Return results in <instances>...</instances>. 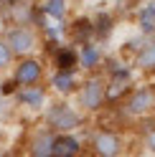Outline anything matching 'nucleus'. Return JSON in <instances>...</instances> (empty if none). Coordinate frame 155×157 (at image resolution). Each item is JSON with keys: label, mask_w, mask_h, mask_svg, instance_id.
Wrapping results in <instances>:
<instances>
[{"label": "nucleus", "mask_w": 155, "mask_h": 157, "mask_svg": "<svg viewBox=\"0 0 155 157\" xmlns=\"http://www.w3.org/2000/svg\"><path fill=\"white\" fill-rule=\"evenodd\" d=\"M140 28L142 33H155V0L145 3V8L140 10Z\"/></svg>", "instance_id": "obj_10"}, {"label": "nucleus", "mask_w": 155, "mask_h": 157, "mask_svg": "<svg viewBox=\"0 0 155 157\" xmlns=\"http://www.w3.org/2000/svg\"><path fill=\"white\" fill-rule=\"evenodd\" d=\"M74 63H76V53H74V51L66 48V51L59 53V68H61V71H71Z\"/></svg>", "instance_id": "obj_15"}, {"label": "nucleus", "mask_w": 155, "mask_h": 157, "mask_svg": "<svg viewBox=\"0 0 155 157\" xmlns=\"http://www.w3.org/2000/svg\"><path fill=\"white\" fill-rule=\"evenodd\" d=\"M41 74H43L41 63L33 61V58H26V61H21V66L15 68V84H21V86H33V84H38Z\"/></svg>", "instance_id": "obj_7"}, {"label": "nucleus", "mask_w": 155, "mask_h": 157, "mask_svg": "<svg viewBox=\"0 0 155 157\" xmlns=\"http://www.w3.org/2000/svg\"><path fill=\"white\" fill-rule=\"evenodd\" d=\"M153 109H155V89H150V86H142V89L132 91L127 104H125V112L130 117H145Z\"/></svg>", "instance_id": "obj_3"}, {"label": "nucleus", "mask_w": 155, "mask_h": 157, "mask_svg": "<svg viewBox=\"0 0 155 157\" xmlns=\"http://www.w3.org/2000/svg\"><path fill=\"white\" fill-rule=\"evenodd\" d=\"M74 74L71 71H59L54 78H51V86L56 91H61V94H69V91H74Z\"/></svg>", "instance_id": "obj_11"}, {"label": "nucleus", "mask_w": 155, "mask_h": 157, "mask_svg": "<svg viewBox=\"0 0 155 157\" xmlns=\"http://www.w3.org/2000/svg\"><path fill=\"white\" fill-rule=\"evenodd\" d=\"M10 58H13V53H10V48L5 46V41H0V68H5L8 63H10Z\"/></svg>", "instance_id": "obj_16"}, {"label": "nucleus", "mask_w": 155, "mask_h": 157, "mask_svg": "<svg viewBox=\"0 0 155 157\" xmlns=\"http://www.w3.org/2000/svg\"><path fill=\"white\" fill-rule=\"evenodd\" d=\"M18 99H21V104L31 106V109H41L43 101H46V94H43V89H38V86H23V89L18 91Z\"/></svg>", "instance_id": "obj_8"}, {"label": "nucleus", "mask_w": 155, "mask_h": 157, "mask_svg": "<svg viewBox=\"0 0 155 157\" xmlns=\"http://www.w3.org/2000/svg\"><path fill=\"white\" fill-rule=\"evenodd\" d=\"M92 147H94L97 157H120L122 155V140H120V134H114L109 129L97 132Z\"/></svg>", "instance_id": "obj_4"}, {"label": "nucleus", "mask_w": 155, "mask_h": 157, "mask_svg": "<svg viewBox=\"0 0 155 157\" xmlns=\"http://www.w3.org/2000/svg\"><path fill=\"white\" fill-rule=\"evenodd\" d=\"M46 119H48V127L59 134H71V129H76L81 122L79 112L69 104H54L51 109L46 112Z\"/></svg>", "instance_id": "obj_1"}, {"label": "nucleus", "mask_w": 155, "mask_h": 157, "mask_svg": "<svg viewBox=\"0 0 155 157\" xmlns=\"http://www.w3.org/2000/svg\"><path fill=\"white\" fill-rule=\"evenodd\" d=\"M145 147H148V150H150V152L155 155V127L145 132Z\"/></svg>", "instance_id": "obj_17"}, {"label": "nucleus", "mask_w": 155, "mask_h": 157, "mask_svg": "<svg viewBox=\"0 0 155 157\" xmlns=\"http://www.w3.org/2000/svg\"><path fill=\"white\" fill-rule=\"evenodd\" d=\"M81 142L74 134H56L51 142V157H79Z\"/></svg>", "instance_id": "obj_6"}, {"label": "nucleus", "mask_w": 155, "mask_h": 157, "mask_svg": "<svg viewBox=\"0 0 155 157\" xmlns=\"http://www.w3.org/2000/svg\"><path fill=\"white\" fill-rule=\"evenodd\" d=\"M137 66H140V68H155V41L140 51V56H137Z\"/></svg>", "instance_id": "obj_12"}, {"label": "nucleus", "mask_w": 155, "mask_h": 157, "mask_svg": "<svg viewBox=\"0 0 155 157\" xmlns=\"http://www.w3.org/2000/svg\"><path fill=\"white\" fill-rule=\"evenodd\" d=\"M15 89V86H13V81H8V84H3V94H10Z\"/></svg>", "instance_id": "obj_18"}, {"label": "nucleus", "mask_w": 155, "mask_h": 157, "mask_svg": "<svg viewBox=\"0 0 155 157\" xmlns=\"http://www.w3.org/2000/svg\"><path fill=\"white\" fill-rule=\"evenodd\" d=\"M51 142H54V134L48 132L36 134L31 142V157H51Z\"/></svg>", "instance_id": "obj_9"}, {"label": "nucleus", "mask_w": 155, "mask_h": 157, "mask_svg": "<svg viewBox=\"0 0 155 157\" xmlns=\"http://www.w3.org/2000/svg\"><path fill=\"white\" fill-rule=\"evenodd\" d=\"M5 46L10 48V53H28V51H33V46H36V36L33 31H28V28H13L10 33H8V41Z\"/></svg>", "instance_id": "obj_5"}, {"label": "nucleus", "mask_w": 155, "mask_h": 157, "mask_svg": "<svg viewBox=\"0 0 155 157\" xmlns=\"http://www.w3.org/2000/svg\"><path fill=\"white\" fill-rule=\"evenodd\" d=\"M104 99H107V86L99 76H92L84 81V89H81V106L86 112H97L102 109Z\"/></svg>", "instance_id": "obj_2"}, {"label": "nucleus", "mask_w": 155, "mask_h": 157, "mask_svg": "<svg viewBox=\"0 0 155 157\" xmlns=\"http://www.w3.org/2000/svg\"><path fill=\"white\" fill-rule=\"evenodd\" d=\"M43 10L56 18V21H61V18L66 15V0H46V5H43Z\"/></svg>", "instance_id": "obj_13"}, {"label": "nucleus", "mask_w": 155, "mask_h": 157, "mask_svg": "<svg viewBox=\"0 0 155 157\" xmlns=\"http://www.w3.org/2000/svg\"><path fill=\"white\" fill-rule=\"evenodd\" d=\"M79 61H81L84 68H94L97 61H99V53H97V48H94V46H84V51H81V56H79Z\"/></svg>", "instance_id": "obj_14"}]
</instances>
